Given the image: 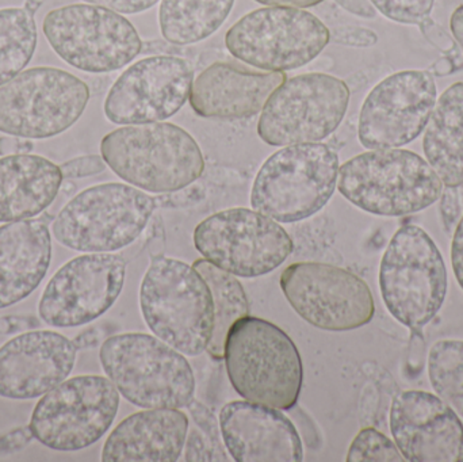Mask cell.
Instances as JSON below:
<instances>
[{
  "mask_svg": "<svg viewBox=\"0 0 463 462\" xmlns=\"http://www.w3.org/2000/svg\"><path fill=\"white\" fill-rule=\"evenodd\" d=\"M100 154L118 178L155 194L184 190L205 170L195 138L170 122L118 127L102 138Z\"/></svg>",
  "mask_w": 463,
  "mask_h": 462,
  "instance_id": "1",
  "label": "cell"
},
{
  "mask_svg": "<svg viewBox=\"0 0 463 462\" xmlns=\"http://www.w3.org/2000/svg\"><path fill=\"white\" fill-rule=\"evenodd\" d=\"M224 360L232 387L244 401L278 410L296 406L304 380L301 355L274 323L237 320L225 341Z\"/></svg>",
  "mask_w": 463,
  "mask_h": 462,
  "instance_id": "2",
  "label": "cell"
},
{
  "mask_svg": "<svg viewBox=\"0 0 463 462\" xmlns=\"http://www.w3.org/2000/svg\"><path fill=\"white\" fill-rule=\"evenodd\" d=\"M140 308L155 336L182 354L208 349L214 327L211 288L193 266L156 255L140 288Z\"/></svg>",
  "mask_w": 463,
  "mask_h": 462,
  "instance_id": "3",
  "label": "cell"
},
{
  "mask_svg": "<svg viewBox=\"0 0 463 462\" xmlns=\"http://www.w3.org/2000/svg\"><path fill=\"white\" fill-rule=\"evenodd\" d=\"M99 360L119 395L133 406L181 410L194 401L192 365L157 336L141 333L110 336L100 347Z\"/></svg>",
  "mask_w": 463,
  "mask_h": 462,
  "instance_id": "4",
  "label": "cell"
},
{
  "mask_svg": "<svg viewBox=\"0 0 463 462\" xmlns=\"http://www.w3.org/2000/svg\"><path fill=\"white\" fill-rule=\"evenodd\" d=\"M340 194L361 211L383 217L418 213L434 205L443 184L420 155L408 149H373L339 168Z\"/></svg>",
  "mask_w": 463,
  "mask_h": 462,
  "instance_id": "5",
  "label": "cell"
},
{
  "mask_svg": "<svg viewBox=\"0 0 463 462\" xmlns=\"http://www.w3.org/2000/svg\"><path fill=\"white\" fill-rule=\"evenodd\" d=\"M339 168V156L326 144L283 146L259 170L250 190V206L282 224L304 222L331 200Z\"/></svg>",
  "mask_w": 463,
  "mask_h": 462,
  "instance_id": "6",
  "label": "cell"
},
{
  "mask_svg": "<svg viewBox=\"0 0 463 462\" xmlns=\"http://www.w3.org/2000/svg\"><path fill=\"white\" fill-rule=\"evenodd\" d=\"M445 259L431 236L418 225H402L386 247L380 266V289L389 314L421 335L448 296Z\"/></svg>",
  "mask_w": 463,
  "mask_h": 462,
  "instance_id": "7",
  "label": "cell"
},
{
  "mask_svg": "<svg viewBox=\"0 0 463 462\" xmlns=\"http://www.w3.org/2000/svg\"><path fill=\"white\" fill-rule=\"evenodd\" d=\"M157 200L129 184H97L79 193L54 217L53 236L79 252H114L146 231Z\"/></svg>",
  "mask_w": 463,
  "mask_h": 462,
  "instance_id": "8",
  "label": "cell"
},
{
  "mask_svg": "<svg viewBox=\"0 0 463 462\" xmlns=\"http://www.w3.org/2000/svg\"><path fill=\"white\" fill-rule=\"evenodd\" d=\"M90 89L56 67L22 71L0 87V133L43 140L67 132L83 116Z\"/></svg>",
  "mask_w": 463,
  "mask_h": 462,
  "instance_id": "9",
  "label": "cell"
},
{
  "mask_svg": "<svg viewBox=\"0 0 463 462\" xmlns=\"http://www.w3.org/2000/svg\"><path fill=\"white\" fill-rule=\"evenodd\" d=\"M43 32L54 53L76 70L108 73L133 61L143 41L129 19L90 3L49 11Z\"/></svg>",
  "mask_w": 463,
  "mask_h": 462,
  "instance_id": "10",
  "label": "cell"
},
{
  "mask_svg": "<svg viewBox=\"0 0 463 462\" xmlns=\"http://www.w3.org/2000/svg\"><path fill=\"white\" fill-rule=\"evenodd\" d=\"M331 41L321 19L302 8L264 7L240 18L225 34V45L240 61L266 72L304 67Z\"/></svg>",
  "mask_w": 463,
  "mask_h": 462,
  "instance_id": "11",
  "label": "cell"
},
{
  "mask_svg": "<svg viewBox=\"0 0 463 462\" xmlns=\"http://www.w3.org/2000/svg\"><path fill=\"white\" fill-rule=\"evenodd\" d=\"M350 95L345 81L328 73L288 78L261 110L259 137L271 146L320 143L342 124Z\"/></svg>",
  "mask_w": 463,
  "mask_h": 462,
  "instance_id": "12",
  "label": "cell"
},
{
  "mask_svg": "<svg viewBox=\"0 0 463 462\" xmlns=\"http://www.w3.org/2000/svg\"><path fill=\"white\" fill-rule=\"evenodd\" d=\"M119 409L116 385L102 376H76L46 392L35 404L29 428L43 447L78 452L97 444Z\"/></svg>",
  "mask_w": 463,
  "mask_h": 462,
  "instance_id": "13",
  "label": "cell"
},
{
  "mask_svg": "<svg viewBox=\"0 0 463 462\" xmlns=\"http://www.w3.org/2000/svg\"><path fill=\"white\" fill-rule=\"evenodd\" d=\"M194 244L206 260L241 278L271 273L294 250L285 228L247 208L227 209L201 222Z\"/></svg>",
  "mask_w": 463,
  "mask_h": 462,
  "instance_id": "14",
  "label": "cell"
},
{
  "mask_svg": "<svg viewBox=\"0 0 463 462\" xmlns=\"http://www.w3.org/2000/svg\"><path fill=\"white\" fill-rule=\"evenodd\" d=\"M279 284L294 312L318 330H356L374 317L369 285L345 269L328 263H294L283 271Z\"/></svg>",
  "mask_w": 463,
  "mask_h": 462,
  "instance_id": "15",
  "label": "cell"
},
{
  "mask_svg": "<svg viewBox=\"0 0 463 462\" xmlns=\"http://www.w3.org/2000/svg\"><path fill=\"white\" fill-rule=\"evenodd\" d=\"M127 259L110 252H89L62 265L49 279L38 304L41 319L54 328L89 325L118 300Z\"/></svg>",
  "mask_w": 463,
  "mask_h": 462,
  "instance_id": "16",
  "label": "cell"
},
{
  "mask_svg": "<svg viewBox=\"0 0 463 462\" xmlns=\"http://www.w3.org/2000/svg\"><path fill=\"white\" fill-rule=\"evenodd\" d=\"M437 99L435 76L429 71H402L383 79L362 105V146L373 151L412 143L426 129Z\"/></svg>",
  "mask_w": 463,
  "mask_h": 462,
  "instance_id": "17",
  "label": "cell"
},
{
  "mask_svg": "<svg viewBox=\"0 0 463 462\" xmlns=\"http://www.w3.org/2000/svg\"><path fill=\"white\" fill-rule=\"evenodd\" d=\"M194 68L170 54L146 57L124 71L111 86L103 111L116 125L163 122L190 100Z\"/></svg>",
  "mask_w": 463,
  "mask_h": 462,
  "instance_id": "18",
  "label": "cell"
},
{
  "mask_svg": "<svg viewBox=\"0 0 463 462\" xmlns=\"http://www.w3.org/2000/svg\"><path fill=\"white\" fill-rule=\"evenodd\" d=\"M389 426L405 461L463 462V423L439 396L404 391L393 399Z\"/></svg>",
  "mask_w": 463,
  "mask_h": 462,
  "instance_id": "19",
  "label": "cell"
},
{
  "mask_svg": "<svg viewBox=\"0 0 463 462\" xmlns=\"http://www.w3.org/2000/svg\"><path fill=\"white\" fill-rule=\"evenodd\" d=\"M78 347L51 330L27 331L0 347V398L33 401L68 379Z\"/></svg>",
  "mask_w": 463,
  "mask_h": 462,
  "instance_id": "20",
  "label": "cell"
},
{
  "mask_svg": "<svg viewBox=\"0 0 463 462\" xmlns=\"http://www.w3.org/2000/svg\"><path fill=\"white\" fill-rule=\"evenodd\" d=\"M225 448L237 462H301L304 448L296 426L278 409L232 401L220 414Z\"/></svg>",
  "mask_w": 463,
  "mask_h": 462,
  "instance_id": "21",
  "label": "cell"
},
{
  "mask_svg": "<svg viewBox=\"0 0 463 462\" xmlns=\"http://www.w3.org/2000/svg\"><path fill=\"white\" fill-rule=\"evenodd\" d=\"M285 72H259L237 62L217 61L198 75L190 105L203 118L244 119L261 113Z\"/></svg>",
  "mask_w": 463,
  "mask_h": 462,
  "instance_id": "22",
  "label": "cell"
},
{
  "mask_svg": "<svg viewBox=\"0 0 463 462\" xmlns=\"http://www.w3.org/2000/svg\"><path fill=\"white\" fill-rule=\"evenodd\" d=\"M52 214L0 225V309L29 297L52 262Z\"/></svg>",
  "mask_w": 463,
  "mask_h": 462,
  "instance_id": "23",
  "label": "cell"
},
{
  "mask_svg": "<svg viewBox=\"0 0 463 462\" xmlns=\"http://www.w3.org/2000/svg\"><path fill=\"white\" fill-rule=\"evenodd\" d=\"M189 418L178 409H152L122 420L106 439L103 462H176L184 452Z\"/></svg>",
  "mask_w": 463,
  "mask_h": 462,
  "instance_id": "24",
  "label": "cell"
},
{
  "mask_svg": "<svg viewBox=\"0 0 463 462\" xmlns=\"http://www.w3.org/2000/svg\"><path fill=\"white\" fill-rule=\"evenodd\" d=\"M61 168L40 155L0 156V222L34 219L56 200Z\"/></svg>",
  "mask_w": 463,
  "mask_h": 462,
  "instance_id": "25",
  "label": "cell"
},
{
  "mask_svg": "<svg viewBox=\"0 0 463 462\" xmlns=\"http://www.w3.org/2000/svg\"><path fill=\"white\" fill-rule=\"evenodd\" d=\"M427 162L446 187L463 184V81L451 84L435 103L423 137Z\"/></svg>",
  "mask_w": 463,
  "mask_h": 462,
  "instance_id": "26",
  "label": "cell"
},
{
  "mask_svg": "<svg viewBox=\"0 0 463 462\" xmlns=\"http://www.w3.org/2000/svg\"><path fill=\"white\" fill-rule=\"evenodd\" d=\"M234 0H162L160 32L174 45H192L213 35L224 24Z\"/></svg>",
  "mask_w": 463,
  "mask_h": 462,
  "instance_id": "27",
  "label": "cell"
},
{
  "mask_svg": "<svg viewBox=\"0 0 463 462\" xmlns=\"http://www.w3.org/2000/svg\"><path fill=\"white\" fill-rule=\"evenodd\" d=\"M193 268L203 277L211 288L214 303V327L209 342V353L213 360L224 358L225 341L232 325L242 317L250 316V301L244 288L233 274L203 259L195 260Z\"/></svg>",
  "mask_w": 463,
  "mask_h": 462,
  "instance_id": "28",
  "label": "cell"
},
{
  "mask_svg": "<svg viewBox=\"0 0 463 462\" xmlns=\"http://www.w3.org/2000/svg\"><path fill=\"white\" fill-rule=\"evenodd\" d=\"M34 15L24 7L0 8V87L19 75L34 56Z\"/></svg>",
  "mask_w": 463,
  "mask_h": 462,
  "instance_id": "29",
  "label": "cell"
},
{
  "mask_svg": "<svg viewBox=\"0 0 463 462\" xmlns=\"http://www.w3.org/2000/svg\"><path fill=\"white\" fill-rule=\"evenodd\" d=\"M432 390L463 418V341H438L430 350Z\"/></svg>",
  "mask_w": 463,
  "mask_h": 462,
  "instance_id": "30",
  "label": "cell"
},
{
  "mask_svg": "<svg viewBox=\"0 0 463 462\" xmlns=\"http://www.w3.org/2000/svg\"><path fill=\"white\" fill-rule=\"evenodd\" d=\"M348 462H402L405 461L397 445L373 428L364 429L351 442Z\"/></svg>",
  "mask_w": 463,
  "mask_h": 462,
  "instance_id": "31",
  "label": "cell"
},
{
  "mask_svg": "<svg viewBox=\"0 0 463 462\" xmlns=\"http://www.w3.org/2000/svg\"><path fill=\"white\" fill-rule=\"evenodd\" d=\"M375 10L397 24H419L431 14L435 0H370Z\"/></svg>",
  "mask_w": 463,
  "mask_h": 462,
  "instance_id": "32",
  "label": "cell"
},
{
  "mask_svg": "<svg viewBox=\"0 0 463 462\" xmlns=\"http://www.w3.org/2000/svg\"><path fill=\"white\" fill-rule=\"evenodd\" d=\"M193 420L200 426L201 430L208 436L211 441V448L213 450L214 461H228L230 458L225 455L224 448L220 442V429L214 415L206 409L203 404L193 401L189 406Z\"/></svg>",
  "mask_w": 463,
  "mask_h": 462,
  "instance_id": "33",
  "label": "cell"
},
{
  "mask_svg": "<svg viewBox=\"0 0 463 462\" xmlns=\"http://www.w3.org/2000/svg\"><path fill=\"white\" fill-rule=\"evenodd\" d=\"M105 159L99 155H86V156L75 157L61 163L62 176L67 179L89 178V176L98 175L106 170Z\"/></svg>",
  "mask_w": 463,
  "mask_h": 462,
  "instance_id": "34",
  "label": "cell"
},
{
  "mask_svg": "<svg viewBox=\"0 0 463 462\" xmlns=\"http://www.w3.org/2000/svg\"><path fill=\"white\" fill-rule=\"evenodd\" d=\"M331 41L351 48H370L378 42V35L366 27L339 26L332 30Z\"/></svg>",
  "mask_w": 463,
  "mask_h": 462,
  "instance_id": "35",
  "label": "cell"
},
{
  "mask_svg": "<svg viewBox=\"0 0 463 462\" xmlns=\"http://www.w3.org/2000/svg\"><path fill=\"white\" fill-rule=\"evenodd\" d=\"M419 27H420V32L421 34L424 35V38H426L435 49L442 52L443 54L453 53L454 51L459 48L453 35L449 34L438 22L430 18V16L423 19V21L419 24Z\"/></svg>",
  "mask_w": 463,
  "mask_h": 462,
  "instance_id": "36",
  "label": "cell"
},
{
  "mask_svg": "<svg viewBox=\"0 0 463 462\" xmlns=\"http://www.w3.org/2000/svg\"><path fill=\"white\" fill-rule=\"evenodd\" d=\"M439 200L443 227L448 232H451L457 222L461 219L462 214L458 187H445Z\"/></svg>",
  "mask_w": 463,
  "mask_h": 462,
  "instance_id": "37",
  "label": "cell"
},
{
  "mask_svg": "<svg viewBox=\"0 0 463 462\" xmlns=\"http://www.w3.org/2000/svg\"><path fill=\"white\" fill-rule=\"evenodd\" d=\"M90 5H102L118 14H140L154 7L159 0H83Z\"/></svg>",
  "mask_w": 463,
  "mask_h": 462,
  "instance_id": "38",
  "label": "cell"
},
{
  "mask_svg": "<svg viewBox=\"0 0 463 462\" xmlns=\"http://www.w3.org/2000/svg\"><path fill=\"white\" fill-rule=\"evenodd\" d=\"M41 322L33 315H14L0 317V335L27 333L40 327Z\"/></svg>",
  "mask_w": 463,
  "mask_h": 462,
  "instance_id": "39",
  "label": "cell"
},
{
  "mask_svg": "<svg viewBox=\"0 0 463 462\" xmlns=\"http://www.w3.org/2000/svg\"><path fill=\"white\" fill-rule=\"evenodd\" d=\"M34 438L30 428H18L0 437V455H10L26 447Z\"/></svg>",
  "mask_w": 463,
  "mask_h": 462,
  "instance_id": "40",
  "label": "cell"
},
{
  "mask_svg": "<svg viewBox=\"0 0 463 462\" xmlns=\"http://www.w3.org/2000/svg\"><path fill=\"white\" fill-rule=\"evenodd\" d=\"M451 266H453L457 282L463 290V214L454 231L453 243H451Z\"/></svg>",
  "mask_w": 463,
  "mask_h": 462,
  "instance_id": "41",
  "label": "cell"
},
{
  "mask_svg": "<svg viewBox=\"0 0 463 462\" xmlns=\"http://www.w3.org/2000/svg\"><path fill=\"white\" fill-rule=\"evenodd\" d=\"M33 149H34V144L27 138L15 137V136H3V137H0V156L30 154Z\"/></svg>",
  "mask_w": 463,
  "mask_h": 462,
  "instance_id": "42",
  "label": "cell"
},
{
  "mask_svg": "<svg viewBox=\"0 0 463 462\" xmlns=\"http://www.w3.org/2000/svg\"><path fill=\"white\" fill-rule=\"evenodd\" d=\"M335 2L348 13L361 18L374 19L377 16V10L370 0H335Z\"/></svg>",
  "mask_w": 463,
  "mask_h": 462,
  "instance_id": "43",
  "label": "cell"
},
{
  "mask_svg": "<svg viewBox=\"0 0 463 462\" xmlns=\"http://www.w3.org/2000/svg\"><path fill=\"white\" fill-rule=\"evenodd\" d=\"M269 7L309 8L320 5L324 0H255Z\"/></svg>",
  "mask_w": 463,
  "mask_h": 462,
  "instance_id": "44",
  "label": "cell"
},
{
  "mask_svg": "<svg viewBox=\"0 0 463 462\" xmlns=\"http://www.w3.org/2000/svg\"><path fill=\"white\" fill-rule=\"evenodd\" d=\"M450 29L453 33L454 40L458 43L463 53V5L456 8L450 18Z\"/></svg>",
  "mask_w": 463,
  "mask_h": 462,
  "instance_id": "45",
  "label": "cell"
},
{
  "mask_svg": "<svg viewBox=\"0 0 463 462\" xmlns=\"http://www.w3.org/2000/svg\"><path fill=\"white\" fill-rule=\"evenodd\" d=\"M97 330L91 328V330L84 331V333L79 334L78 338L73 339V344L79 349H90V347L95 346L99 341V335H98Z\"/></svg>",
  "mask_w": 463,
  "mask_h": 462,
  "instance_id": "46",
  "label": "cell"
},
{
  "mask_svg": "<svg viewBox=\"0 0 463 462\" xmlns=\"http://www.w3.org/2000/svg\"><path fill=\"white\" fill-rule=\"evenodd\" d=\"M45 2L46 0H24V7L26 8V10H29L30 13L35 14L41 7H43V3Z\"/></svg>",
  "mask_w": 463,
  "mask_h": 462,
  "instance_id": "47",
  "label": "cell"
}]
</instances>
